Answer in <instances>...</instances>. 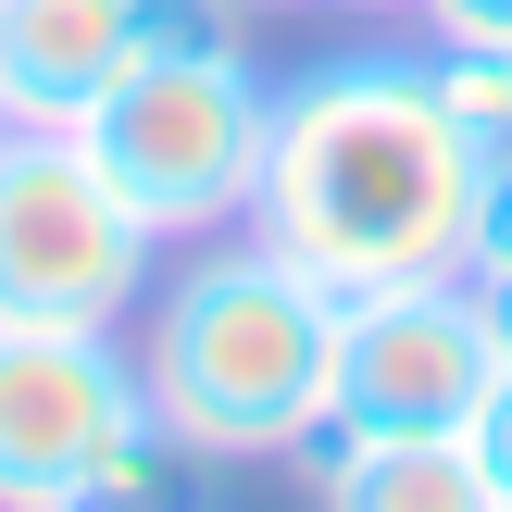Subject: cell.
Here are the masks:
<instances>
[{
	"label": "cell",
	"mask_w": 512,
	"mask_h": 512,
	"mask_svg": "<svg viewBox=\"0 0 512 512\" xmlns=\"http://www.w3.org/2000/svg\"><path fill=\"white\" fill-rule=\"evenodd\" d=\"M475 163H488V150L450 125L425 50H400V38L325 50V63H300L288 88H275L250 238H275L300 275H325L338 300L425 288V275H463Z\"/></svg>",
	"instance_id": "obj_1"
},
{
	"label": "cell",
	"mask_w": 512,
	"mask_h": 512,
	"mask_svg": "<svg viewBox=\"0 0 512 512\" xmlns=\"http://www.w3.org/2000/svg\"><path fill=\"white\" fill-rule=\"evenodd\" d=\"M338 313L350 300L275 238H188L138 300V388L200 463H300L338 413Z\"/></svg>",
	"instance_id": "obj_2"
},
{
	"label": "cell",
	"mask_w": 512,
	"mask_h": 512,
	"mask_svg": "<svg viewBox=\"0 0 512 512\" xmlns=\"http://www.w3.org/2000/svg\"><path fill=\"white\" fill-rule=\"evenodd\" d=\"M88 163L125 188V213L163 250L225 238L263 200V138H275V88L238 38L225 50H163V63H125L113 88L75 113Z\"/></svg>",
	"instance_id": "obj_3"
},
{
	"label": "cell",
	"mask_w": 512,
	"mask_h": 512,
	"mask_svg": "<svg viewBox=\"0 0 512 512\" xmlns=\"http://www.w3.org/2000/svg\"><path fill=\"white\" fill-rule=\"evenodd\" d=\"M163 275V238L125 213L75 125H0V313L13 325H125Z\"/></svg>",
	"instance_id": "obj_4"
},
{
	"label": "cell",
	"mask_w": 512,
	"mask_h": 512,
	"mask_svg": "<svg viewBox=\"0 0 512 512\" xmlns=\"http://www.w3.org/2000/svg\"><path fill=\"white\" fill-rule=\"evenodd\" d=\"M150 413L138 350L113 325H13L0 313V512H88V475Z\"/></svg>",
	"instance_id": "obj_5"
},
{
	"label": "cell",
	"mask_w": 512,
	"mask_h": 512,
	"mask_svg": "<svg viewBox=\"0 0 512 512\" xmlns=\"http://www.w3.org/2000/svg\"><path fill=\"white\" fill-rule=\"evenodd\" d=\"M488 388H500V350H488L475 275L363 288L338 313V413L325 425H363V438H463Z\"/></svg>",
	"instance_id": "obj_6"
},
{
	"label": "cell",
	"mask_w": 512,
	"mask_h": 512,
	"mask_svg": "<svg viewBox=\"0 0 512 512\" xmlns=\"http://www.w3.org/2000/svg\"><path fill=\"white\" fill-rule=\"evenodd\" d=\"M138 63V0H0V113L75 125Z\"/></svg>",
	"instance_id": "obj_7"
},
{
	"label": "cell",
	"mask_w": 512,
	"mask_h": 512,
	"mask_svg": "<svg viewBox=\"0 0 512 512\" xmlns=\"http://www.w3.org/2000/svg\"><path fill=\"white\" fill-rule=\"evenodd\" d=\"M300 475H313L338 512H488L475 438H363V425H313V438H300Z\"/></svg>",
	"instance_id": "obj_8"
},
{
	"label": "cell",
	"mask_w": 512,
	"mask_h": 512,
	"mask_svg": "<svg viewBox=\"0 0 512 512\" xmlns=\"http://www.w3.org/2000/svg\"><path fill=\"white\" fill-rule=\"evenodd\" d=\"M425 75L475 150H512V38H425Z\"/></svg>",
	"instance_id": "obj_9"
},
{
	"label": "cell",
	"mask_w": 512,
	"mask_h": 512,
	"mask_svg": "<svg viewBox=\"0 0 512 512\" xmlns=\"http://www.w3.org/2000/svg\"><path fill=\"white\" fill-rule=\"evenodd\" d=\"M463 275L475 288H512V150L475 163V238H463Z\"/></svg>",
	"instance_id": "obj_10"
},
{
	"label": "cell",
	"mask_w": 512,
	"mask_h": 512,
	"mask_svg": "<svg viewBox=\"0 0 512 512\" xmlns=\"http://www.w3.org/2000/svg\"><path fill=\"white\" fill-rule=\"evenodd\" d=\"M463 438H475V475H488V512H512V375L475 400V425H463Z\"/></svg>",
	"instance_id": "obj_11"
},
{
	"label": "cell",
	"mask_w": 512,
	"mask_h": 512,
	"mask_svg": "<svg viewBox=\"0 0 512 512\" xmlns=\"http://www.w3.org/2000/svg\"><path fill=\"white\" fill-rule=\"evenodd\" d=\"M425 38H512V0H413Z\"/></svg>",
	"instance_id": "obj_12"
},
{
	"label": "cell",
	"mask_w": 512,
	"mask_h": 512,
	"mask_svg": "<svg viewBox=\"0 0 512 512\" xmlns=\"http://www.w3.org/2000/svg\"><path fill=\"white\" fill-rule=\"evenodd\" d=\"M488 300V350H500V375H512V288H475Z\"/></svg>",
	"instance_id": "obj_13"
},
{
	"label": "cell",
	"mask_w": 512,
	"mask_h": 512,
	"mask_svg": "<svg viewBox=\"0 0 512 512\" xmlns=\"http://www.w3.org/2000/svg\"><path fill=\"white\" fill-rule=\"evenodd\" d=\"M338 13H413V0H338Z\"/></svg>",
	"instance_id": "obj_14"
},
{
	"label": "cell",
	"mask_w": 512,
	"mask_h": 512,
	"mask_svg": "<svg viewBox=\"0 0 512 512\" xmlns=\"http://www.w3.org/2000/svg\"><path fill=\"white\" fill-rule=\"evenodd\" d=\"M238 13H288V0H238Z\"/></svg>",
	"instance_id": "obj_15"
},
{
	"label": "cell",
	"mask_w": 512,
	"mask_h": 512,
	"mask_svg": "<svg viewBox=\"0 0 512 512\" xmlns=\"http://www.w3.org/2000/svg\"><path fill=\"white\" fill-rule=\"evenodd\" d=\"M0 125H13V113H0Z\"/></svg>",
	"instance_id": "obj_16"
}]
</instances>
